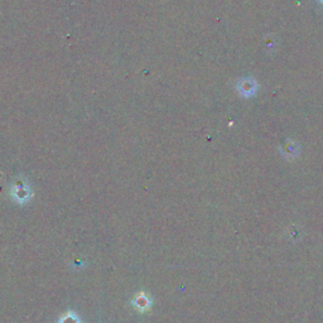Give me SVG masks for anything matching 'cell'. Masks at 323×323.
<instances>
[{
	"instance_id": "6da1fadb",
	"label": "cell",
	"mask_w": 323,
	"mask_h": 323,
	"mask_svg": "<svg viewBox=\"0 0 323 323\" xmlns=\"http://www.w3.org/2000/svg\"><path fill=\"white\" fill-rule=\"evenodd\" d=\"M236 90L245 99L254 97L259 90V83L254 77H242L236 83Z\"/></svg>"
},
{
	"instance_id": "7a4b0ae2",
	"label": "cell",
	"mask_w": 323,
	"mask_h": 323,
	"mask_svg": "<svg viewBox=\"0 0 323 323\" xmlns=\"http://www.w3.org/2000/svg\"><path fill=\"white\" fill-rule=\"evenodd\" d=\"M130 303H132V306L134 307V310L136 312H139V313H147V312L152 308L153 299L149 293H146V292H139L138 294H135Z\"/></svg>"
},
{
	"instance_id": "3957f363",
	"label": "cell",
	"mask_w": 323,
	"mask_h": 323,
	"mask_svg": "<svg viewBox=\"0 0 323 323\" xmlns=\"http://www.w3.org/2000/svg\"><path fill=\"white\" fill-rule=\"evenodd\" d=\"M279 149L282 155H284V158H286V159H296L300 152V148L297 141L292 140V139L284 141Z\"/></svg>"
},
{
	"instance_id": "277c9868",
	"label": "cell",
	"mask_w": 323,
	"mask_h": 323,
	"mask_svg": "<svg viewBox=\"0 0 323 323\" xmlns=\"http://www.w3.org/2000/svg\"><path fill=\"white\" fill-rule=\"evenodd\" d=\"M30 189L26 185L15 186L13 189V197L18 203H24L30 199Z\"/></svg>"
},
{
	"instance_id": "5b68a950",
	"label": "cell",
	"mask_w": 323,
	"mask_h": 323,
	"mask_svg": "<svg viewBox=\"0 0 323 323\" xmlns=\"http://www.w3.org/2000/svg\"><path fill=\"white\" fill-rule=\"evenodd\" d=\"M58 323H81V319L74 311H67L58 318Z\"/></svg>"
},
{
	"instance_id": "8992f818",
	"label": "cell",
	"mask_w": 323,
	"mask_h": 323,
	"mask_svg": "<svg viewBox=\"0 0 323 323\" xmlns=\"http://www.w3.org/2000/svg\"><path fill=\"white\" fill-rule=\"evenodd\" d=\"M318 2H319V3H323V0H318Z\"/></svg>"
}]
</instances>
